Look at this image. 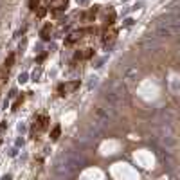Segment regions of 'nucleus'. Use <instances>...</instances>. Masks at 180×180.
Instances as JSON below:
<instances>
[{
  "label": "nucleus",
  "instance_id": "5",
  "mask_svg": "<svg viewBox=\"0 0 180 180\" xmlns=\"http://www.w3.org/2000/svg\"><path fill=\"white\" fill-rule=\"evenodd\" d=\"M2 180H11V175H4V176H2Z\"/></svg>",
  "mask_w": 180,
  "mask_h": 180
},
{
  "label": "nucleus",
  "instance_id": "2",
  "mask_svg": "<svg viewBox=\"0 0 180 180\" xmlns=\"http://www.w3.org/2000/svg\"><path fill=\"white\" fill-rule=\"evenodd\" d=\"M18 81H20V83H25V81H27V74H25V72L20 74V76H18Z\"/></svg>",
  "mask_w": 180,
  "mask_h": 180
},
{
  "label": "nucleus",
  "instance_id": "3",
  "mask_svg": "<svg viewBox=\"0 0 180 180\" xmlns=\"http://www.w3.org/2000/svg\"><path fill=\"white\" fill-rule=\"evenodd\" d=\"M18 131L24 133V131H25V124H18Z\"/></svg>",
  "mask_w": 180,
  "mask_h": 180
},
{
  "label": "nucleus",
  "instance_id": "1",
  "mask_svg": "<svg viewBox=\"0 0 180 180\" xmlns=\"http://www.w3.org/2000/svg\"><path fill=\"white\" fill-rule=\"evenodd\" d=\"M94 86H97V77L96 76H90L88 77V83H86V90H92Z\"/></svg>",
  "mask_w": 180,
  "mask_h": 180
},
{
  "label": "nucleus",
  "instance_id": "4",
  "mask_svg": "<svg viewBox=\"0 0 180 180\" xmlns=\"http://www.w3.org/2000/svg\"><path fill=\"white\" fill-rule=\"evenodd\" d=\"M86 2H88V0H77V4H79V6H85Z\"/></svg>",
  "mask_w": 180,
  "mask_h": 180
}]
</instances>
